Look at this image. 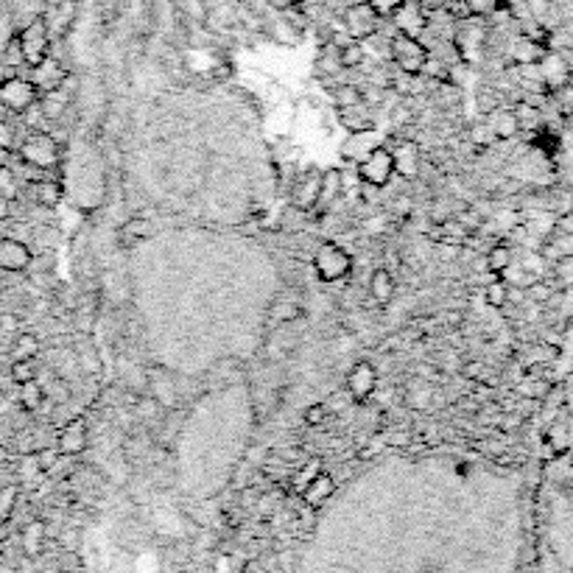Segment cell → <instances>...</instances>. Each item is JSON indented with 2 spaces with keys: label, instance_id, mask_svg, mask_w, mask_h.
Instances as JSON below:
<instances>
[{
  "label": "cell",
  "instance_id": "obj_17",
  "mask_svg": "<svg viewBox=\"0 0 573 573\" xmlns=\"http://www.w3.org/2000/svg\"><path fill=\"white\" fill-rule=\"evenodd\" d=\"M154 235V224L149 219H143V216H132L129 222H123L118 227V238L123 246H132V243H140V241H146Z\"/></svg>",
  "mask_w": 573,
  "mask_h": 573
},
{
  "label": "cell",
  "instance_id": "obj_28",
  "mask_svg": "<svg viewBox=\"0 0 573 573\" xmlns=\"http://www.w3.org/2000/svg\"><path fill=\"white\" fill-rule=\"evenodd\" d=\"M489 129H492L495 137H509V134H515V129H518L515 113H507V110L495 113V115L489 118Z\"/></svg>",
  "mask_w": 573,
  "mask_h": 573
},
{
  "label": "cell",
  "instance_id": "obj_43",
  "mask_svg": "<svg viewBox=\"0 0 573 573\" xmlns=\"http://www.w3.org/2000/svg\"><path fill=\"white\" fill-rule=\"evenodd\" d=\"M364 4H370L380 17H389L391 12H395L403 4V0H364Z\"/></svg>",
  "mask_w": 573,
  "mask_h": 573
},
{
  "label": "cell",
  "instance_id": "obj_23",
  "mask_svg": "<svg viewBox=\"0 0 573 573\" xmlns=\"http://www.w3.org/2000/svg\"><path fill=\"white\" fill-rule=\"evenodd\" d=\"M316 70H319V76H325L328 82L333 79V76H339L341 74V62H339V48L331 43V45H325L319 51V56H316Z\"/></svg>",
  "mask_w": 573,
  "mask_h": 573
},
{
  "label": "cell",
  "instance_id": "obj_45",
  "mask_svg": "<svg viewBox=\"0 0 573 573\" xmlns=\"http://www.w3.org/2000/svg\"><path fill=\"white\" fill-rule=\"evenodd\" d=\"M15 495H17V487H12V484L0 492V512H9V507L15 504Z\"/></svg>",
  "mask_w": 573,
  "mask_h": 573
},
{
  "label": "cell",
  "instance_id": "obj_1",
  "mask_svg": "<svg viewBox=\"0 0 573 573\" xmlns=\"http://www.w3.org/2000/svg\"><path fill=\"white\" fill-rule=\"evenodd\" d=\"M20 160L28 168L37 171H54L62 163L59 140L48 132H34L20 143Z\"/></svg>",
  "mask_w": 573,
  "mask_h": 573
},
{
  "label": "cell",
  "instance_id": "obj_13",
  "mask_svg": "<svg viewBox=\"0 0 573 573\" xmlns=\"http://www.w3.org/2000/svg\"><path fill=\"white\" fill-rule=\"evenodd\" d=\"M31 82H34V87H37L40 95H43V93L59 90L67 82V74H64L62 62H56L54 56H45L40 64L31 67Z\"/></svg>",
  "mask_w": 573,
  "mask_h": 573
},
{
  "label": "cell",
  "instance_id": "obj_39",
  "mask_svg": "<svg viewBox=\"0 0 573 573\" xmlns=\"http://www.w3.org/2000/svg\"><path fill=\"white\" fill-rule=\"evenodd\" d=\"M277 316H280L282 325H291V321H297V319H302V316H305V311H302V305H300V302H282V305H280V311H277Z\"/></svg>",
  "mask_w": 573,
  "mask_h": 573
},
{
  "label": "cell",
  "instance_id": "obj_36",
  "mask_svg": "<svg viewBox=\"0 0 573 573\" xmlns=\"http://www.w3.org/2000/svg\"><path fill=\"white\" fill-rule=\"evenodd\" d=\"M319 473H321V461H319V459H311V461L305 464V468L297 473V479H294V487L302 492V489H305V487H308V484H311V481H313Z\"/></svg>",
  "mask_w": 573,
  "mask_h": 573
},
{
  "label": "cell",
  "instance_id": "obj_32",
  "mask_svg": "<svg viewBox=\"0 0 573 573\" xmlns=\"http://www.w3.org/2000/svg\"><path fill=\"white\" fill-rule=\"evenodd\" d=\"M0 196H6L12 202L20 196V179L9 165H0Z\"/></svg>",
  "mask_w": 573,
  "mask_h": 573
},
{
  "label": "cell",
  "instance_id": "obj_42",
  "mask_svg": "<svg viewBox=\"0 0 573 573\" xmlns=\"http://www.w3.org/2000/svg\"><path fill=\"white\" fill-rule=\"evenodd\" d=\"M17 146V132L9 121H0V149L12 152Z\"/></svg>",
  "mask_w": 573,
  "mask_h": 573
},
{
  "label": "cell",
  "instance_id": "obj_41",
  "mask_svg": "<svg viewBox=\"0 0 573 573\" xmlns=\"http://www.w3.org/2000/svg\"><path fill=\"white\" fill-rule=\"evenodd\" d=\"M461 4L468 6V12H470V15L484 17V15H489V12H495L498 0H461Z\"/></svg>",
  "mask_w": 573,
  "mask_h": 573
},
{
  "label": "cell",
  "instance_id": "obj_4",
  "mask_svg": "<svg viewBox=\"0 0 573 573\" xmlns=\"http://www.w3.org/2000/svg\"><path fill=\"white\" fill-rule=\"evenodd\" d=\"M313 269H316V277L321 282H339L350 274L352 269V261L350 255L344 252V249L339 243H319L316 252H313Z\"/></svg>",
  "mask_w": 573,
  "mask_h": 573
},
{
  "label": "cell",
  "instance_id": "obj_38",
  "mask_svg": "<svg viewBox=\"0 0 573 573\" xmlns=\"http://www.w3.org/2000/svg\"><path fill=\"white\" fill-rule=\"evenodd\" d=\"M302 420H305V425L319 428L321 422L328 420V406H325V403H313V406H308V409L302 411Z\"/></svg>",
  "mask_w": 573,
  "mask_h": 573
},
{
  "label": "cell",
  "instance_id": "obj_44",
  "mask_svg": "<svg viewBox=\"0 0 573 573\" xmlns=\"http://www.w3.org/2000/svg\"><path fill=\"white\" fill-rule=\"evenodd\" d=\"M17 331H20L17 313H4V316H0V333H17Z\"/></svg>",
  "mask_w": 573,
  "mask_h": 573
},
{
  "label": "cell",
  "instance_id": "obj_30",
  "mask_svg": "<svg viewBox=\"0 0 573 573\" xmlns=\"http://www.w3.org/2000/svg\"><path fill=\"white\" fill-rule=\"evenodd\" d=\"M163 406L152 398V395H146V398H137L134 400V417L137 420H143V422H152V420H157V417H163Z\"/></svg>",
  "mask_w": 573,
  "mask_h": 573
},
{
  "label": "cell",
  "instance_id": "obj_24",
  "mask_svg": "<svg viewBox=\"0 0 573 573\" xmlns=\"http://www.w3.org/2000/svg\"><path fill=\"white\" fill-rule=\"evenodd\" d=\"M45 398H48V395H45V389L40 386L37 378L20 386V406H23L25 411H40L43 403H45Z\"/></svg>",
  "mask_w": 573,
  "mask_h": 573
},
{
  "label": "cell",
  "instance_id": "obj_25",
  "mask_svg": "<svg viewBox=\"0 0 573 573\" xmlns=\"http://www.w3.org/2000/svg\"><path fill=\"white\" fill-rule=\"evenodd\" d=\"M339 62L344 70H358L364 62H367V48L364 43H358V40H350L339 48Z\"/></svg>",
  "mask_w": 573,
  "mask_h": 573
},
{
  "label": "cell",
  "instance_id": "obj_16",
  "mask_svg": "<svg viewBox=\"0 0 573 573\" xmlns=\"http://www.w3.org/2000/svg\"><path fill=\"white\" fill-rule=\"evenodd\" d=\"M341 171L339 168H331V171H321V188H319V202L316 207L319 210H331L333 202L341 199Z\"/></svg>",
  "mask_w": 573,
  "mask_h": 573
},
{
  "label": "cell",
  "instance_id": "obj_15",
  "mask_svg": "<svg viewBox=\"0 0 573 573\" xmlns=\"http://www.w3.org/2000/svg\"><path fill=\"white\" fill-rule=\"evenodd\" d=\"M339 121H341L350 132H370V129H375L372 106H367L364 101H358V104H352V106H344V110H339Z\"/></svg>",
  "mask_w": 573,
  "mask_h": 573
},
{
  "label": "cell",
  "instance_id": "obj_29",
  "mask_svg": "<svg viewBox=\"0 0 573 573\" xmlns=\"http://www.w3.org/2000/svg\"><path fill=\"white\" fill-rule=\"evenodd\" d=\"M358 101H364L361 98V87L358 84H336L333 87V104H336V110H344V106H352Z\"/></svg>",
  "mask_w": 573,
  "mask_h": 573
},
{
  "label": "cell",
  "instance_id": "obj_46",
  "mask_svg": "<svg viewBox=\"0 0 573 573\" xmlns=\"http://www.w3.org/2000/svg\"><path fill=\"white\" fill-rule=\"evenodd\" d=\"M409 442H411V434H409V431H403V428H400V431H391V434H389V445L406 448Z\"/></svg>",
  "mask_w": 573,
  "mask_h": 573
},
{
  "label": "cell",
  "instance_id": "obj_7",
  "mask_svg": "<svg viewBox=\"0 0 573 573\" xmlns=\"http://www.w3.org/2000/svg\"><path fill=\"white\" fill-rule=\"evenodd\" d=\"M40 101V90L34 87L31 79H23V76H9L6 82H0V104L6 106L9 113H17L23 115L31 104Z\"/></svg>",
  "mask_w": 573,
  "mask_h": 573
},
{
  "label": "cell",
  "instance_id": "obj_18",
  "mask_svg": "<svg viewBox=\"0 0 573 573\" xmlns=\"http://www.w3.org/2000/svg\"><path fill=\"white\" fill-rule=\"evenodd\" d=\"M372 134H375V129H370V132H352V137L344 143V149H341L344 157H347L350 163H355V165L361 163V160L378 146V143L372 140Z\"/></svg>",
  "mask_w": 573,
  "mask_h": 573
},
{
  "label": "cell",
  "instance_id": "obj_48",
  "mask_svg": "<svg viewBox=\"0 0 573 573\" xmlns=\"http://www.w3.org/2000/svg\"><path fill=\"white\" fill-rule=\"evenodd\" d=\"M9 219H12V199L0 196V224L9 222Z\"/></svg>",
  "mask_w": 573,
  "mask_h": 573
},
{
  "label": "cell",
  "instance_id": "obj_37",
  "mask_svg": "<svg viewBox=\"0 0 573 573\" xmlns=\"http://www.w3.org/2000/svg\"><path fill=\"white\" fill-rule=\"evenodd\" d=\"M9 375H12V380H15L17 386H23V383H28V380L37 378V370H34V361H15L12 370H9Z\"/></svg>",
  "mask_w": 573,
  "mask_h": 573
},
{
  "label": "cell",
  "instance_id": "obj_22",
  "mask_svg": "<svg viewBox=\"0 0 573 573\" xmlns=\"http://www.w3.org/2000/svg\"><path fill=\"white\" fill-rule=\"evenodd\" d=\"M336 492V484H333V479L331 476H325V473H319L305 489H302V495H305V500L308 504H313V507H319V504H325V500L331 498Z\"/></svg>",
  "mask_w": 573,
  "mask_h": 573
},
{
  "label": "cell",
  "instance_id": "obj_14",
  "mask_svg": "<svg viewBox=\"0 0 573 573\" xmlns=\"http://www.w3.org/2000/svg\"><path fill=\"white\" fill-rule=\"evenodd\" d=\"M391 152V160H395V173H400L403 179H417L420 176V146L414 140H398Z\"/></svg>",
  "mask_w": 573,
  "mask_h": 573
},
{
  "label": "cell",
  "instance_id": "obj_8",
  "mask_svg": "<svg viewBox=\"0 0 573 573\" xmlns=\"http://www.w3.org/2000/svg\"><path fill=\"white\" fill-rule=\"evenodd\" d=\"M391 25H395L398 34L403 37H422L428 31V12L422 6V0H403V4L389 15Z\"/></svg>",
  "mask_w": 573,
  "mask_h": 573
},
{
  "label": "cell",
  "instance_id": "obj_50",
  "mask_svg": "<svg viewBox=\"0 0 573 573\" xmlns=\"http://www.w3.org/2000/svg\"><path fill=\"white\" fill-rule=\"evenodd\" d=\"M383 450V445H370V448H364V450H358V459H370V456H375V453H380Z\"/></svg>",
  "mask_w": 573,
  "mask_h": 573
},
{
  "label": "cell",
  "instance_id": "obj_51",
  "mask_svg": "<svg viewBox=\"0 0 573 573\" xmlns=\"http://www.w3.org/2000/svg\"><path fill=\"white\" fill-rule=\"evenodd\" d=\"M0 165H9V152L0 149Z\"/></svg>",
  "mask_w": 573,
  "mask_h": 573
},
{
  "label": "cell",
  "instance_id": "obj_9",
  "mask_svg": "<svg viewBox=\"0 0 573 573\" xmlns=\"http://www.w3.org/2000/svg\"><path fill=\"white\" fill-rule=\"evenodd\" d=\"M378 389V370L370 361H358L347 372V391L355 403H364L375 395Z\"/></svg>",
  "mask_w": 573,
  "mask_h": 573
},
{
  "label": "cell",
  "instance_id": "obj_34",
  "mask_svg": "<svg viewBox=\"0 0 573 573\" xmlns=\"http://www.w3.org/2000/svg\"><path fill=\"white\" fill-rule=\"evenodd\" d=\"M487 305H492V308H504L507 302H509V285L507 282H500V280H492L489 285H487Z\"/></svg>",
  "mask_w": 573,
  "mask_h": 573
},
{
  "label": "cell",
  "instance_id": "obj_5",
  "mask_svg": "<svg viewBox=\"0 0 573 573\" xmlns=\"http://www.w3.org/2000/svg\"><path fill=\"white\" fill-rule=\"evenodd\" d=\"M355 173L364 185H375V188H386L395 176V160H391V152L386 146H375L361 163L355 165Z\"/></svg>",
  "mask_w": 573,
  "mask_h": 573
},
{
  "label": "cell",
  "instance_id": "obj_26",
  "mask_svg": "<svg viewBox=\"0 0 573 573\" xmlns=\"http://www.w3.org/2000/svg\"><path fill=\"white\" fill-rule=\"evenodd\" d=\"M12 352H15V361H34V358L40 355V339L34 333H17Z\"/></svg>",
  "mask_w": 573,
  "mask_h": 573
},
{
  "label": "cell",
  "instance_id": "obj_35",
  "mask_svg": "<svg viewBox=\"0 0 573 573\" xmlns=\"http://www.w3.org/2000/svg\"><path fill=\"white\" fill-rule=\"evenodd\" d=\"M509 263H512L509 246H492V249H489V255H487V269H492V272H504V269H509Z\"/></svg>",
  "mask_w": 573,
  "mask_h": 573
},
{
  "label": "cell",
  "instance_id": "obj_20",
  "mask_svg": "<svg viewBox=\"0 0 573 573\" xmlns=\"http://www.w3.org/2000/svg\"><path fill=\"white\" fill-rule=\"evenodd\" d=\"M31 199L37 202L40 207H56V204H62V196H64V191H62V185L59 183H54V179H37V183H31Z\"/></svg>",
  "mask_w": 573,
  "mask_h": 573
},
{
  "label": "cell",
  "instance_id": "obj_2",
  "mask_svg": "<svg viewBox=\"0 0 573 573\" xmlns=\"http://www.w3.org/2000/svg\"><path fill=\"white\" fill-rule=\"evenodd\" d=\"M389 56L398 64L400 74L422 76L425 62H428V56H431V51H428L425 43L417 40V37H403V34H395V37L389 40Z\"/></svg>",
  "mask_w": 573,
  "mask_h": 573
},
{
  "label": "cell",
  "instance_id": "obj_47",
  "mask_svg": "<svg viewBox=\"0 0 573 573\" xmlns=\"http://www.w3.org/2000/svg\"><path fill=\"white\" fill-rule=\"evenodd\" d=\"M269 6L277 9V12H291L300 6V0H269Z\"/></svg>",
  "mask_w": 573,
  "mask_h": 573
},
{
  "label": "cell",
  "instance_id": "obj_19",
  "mask_svg": "<svg viewBox=\"0 0 573 573\" xmlns=\"http://www.w3.org/2000/svg\"><path fill=\"white\" fill-rule=\"evenodd\" d=\"M370 297H372L378 305L391 302V297H395V277H391L389 269H375V272L370 274Z\"/></svg>",
  "mask_w": 573,
  "mask_h": 573
},
{
  "label": "cell",
  "instance_id": "obj_11",
  "mask_svg": "<svg viewBox=\"0 0 573 573\" xmlns=\"http://www.w3.org/2000/svg\"><path fill=\"white\" fill-rule=\"evenodd\" d=\"M319 188H321V171L311 168L302 176H297V183L291 188V207L300 212H311L316 210L319 202Z\"/></svg>",
  "mask_w": 573,
  "mask_h": 573
},
{
  "label": "cell",
  "instance_id": "obj_10",
  "mask_svg": "<svg viewBox=\"0 0 573 573\" xmlns=\"http://www.w3.org/2000/svg\"><path fill=\"white\" fill-rule=\"evenodd\" d=\"M90 445V428H87V420L82 417H74V420H67L62 425V431L56 437V450L62 456H79L84 453Z\"/></svg>",
  "mask_w": 573,
  "mask_h": 573
},
{
  "label": "cell",
  "instance_id": "obj_52",
  "mask_svg": "<svg viewBox=\"0 0 573 573\" xmlns=\"http://www.w3.org/2000/svg\"><path fill=\"white\" fill-rule=\"evenodd\" d=\"M321 4H331V0H321Z\"/></svg>",
  "mask_w": 573,
  "mask_h": 573
},
{
  "label": "cell",
  "instance_id": "obj_27",
  "mask_svg": "<svg viewBox=\"0 0 573 573\" xmlns=\"http://www.w3.org/2000/svg\"><path fill=\"white\" fill-rule=\"evenodd\" d=\"M149 389H152V398H154L163 409L173 406V400H176L173 380H163V375H154V378H149Z\"/></svg>",
  "mask_w": 573,
  "mask_h": 573
},
{
  "label": "cell",
  "instance_id": "obj_21",
  "mask_svg": "<svg viewBox=\"0 0 573 573\" xmlns=\"http://www.w3.org/2000/svg\"><path fill=\"white\" fill-rule=\"evenodd\" d=\"M437 235H440V243H445V246H464V243H468V238H470V230L464 227L459 219L450 216V219L440 222Z\"/></svg>",
  "mask_w": 573,
  "mask_h": 573
},
{
  "label": "cell",
  "instance_id": "obj_33",
  "mask_svg": "<svg viewBox=\"0 0 573 573\" xmlns=\"http://www.w3.org/2000/svg\"><path fill=\"white\" fill-rule=\"evenodd\" d=\"M17 40V28H15V17L9 12H0V56L6 54V48Z\"/></svg>",
  "mask_w": 573,
  "mask_h": 573
},
{
  "label": "cell",
  "instance_id": "obj_31",
  "mask_svg": "<svg viewBox=\"0 0 573 573\" xmlns=\"http://www.w3.org/2000/svg\"><path fill=\"white\" fill-rule=\"evenodd\" d=\"M431 398H434V389H428V386H411L409 391H406V398H403V403L409 406V409H428L431 406Z\"/></svg>",
  "mask_w": 573,
  "mask_h": 573
},
{
  "label": "cell",
  "instance_id": "obj_40",
  "mask_svg": "<svg viewBox=\"0 0 573 573\" xmlns=\"http://www.w3.org/2000/svg\"><path fill=\"white\" fill-rule=\"evenodd\" d=\"M37 470H54V464L59 461V450L56 448H37Z\"/></svg>",
  "mask_w": 573,
  "mask_h": 573
},
{
  "label": "cell",
  "instance_id": "obj_6",
  "mask_svg": "<svg viewBox=\"0 0 573 573\" xmlns=\"http://www.w3.org/2000/svg\"><path fill=\"white\" fill-rule=\"evenodd\" d=\"M341 17H344L347 34H350L352 40H358V43H364L367 37L378 34V31H380V20H383L370 4H364V0H358V4L347 6V9L341 12Z\"/></svg>",
  "mask_w": 573,
  "mask_h": 573
},
{
  "label": "cell",
  "instance_id": "obj_12",
  "mask_svg": "<svg viewBox=\"0 0 573 573\" xmlns=\"http://www.w3.org/2000/svg\"><path fill=\"white\" fill-rule=\"evenodd\" d=\"M34 255L25 241L17 238H0V272H25L31 266Z\"/></svg>",
  "mask_w": 573,
  "mask_h": 573
},
{
  "label": "cell",
  "instance_id": "obj_49",
  "mask_svg": "<svg viewBox=\"0 0 573 573\" xmlns=\"http://www.w3.org/2000/svg\"><path fill=\"white\" fill-rule=\"evenodd\" d=\"M479 372H481V364H464L461 367V375H468V378H479Z\"/></svg>",
  "mask_w": 573,
  "mask_h": 573
},
{
  "label": "cell",
  "instance_id": "obj_3",
  "mask_svg": "<svg viewBox=\"0 0 573 573\" xmlns=\"http://www.w3.org/2000/svg\"><path fill=\"white\" fill-rule=\"evenodd\" d=\"M17 45H20V54H23V64H28V67L40 64L48 56V51H51L48 20L45 17H34L28 25H23L17 31Z\"/></svg>",
  "mask_w": 573,
  "mask_h": 573
}]
</instances>
